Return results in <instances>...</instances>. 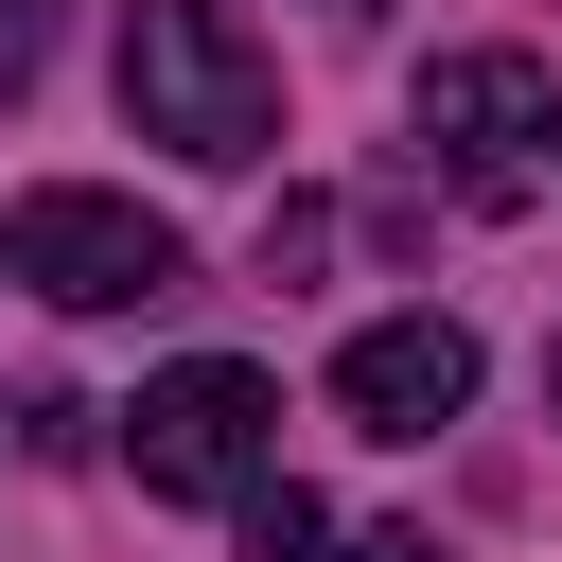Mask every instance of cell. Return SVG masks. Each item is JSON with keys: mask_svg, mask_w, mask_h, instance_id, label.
I'll return each instance as SVG.
<instances>
[{"mask_svg": "<svg viewBox=\"0 0 562 562\" xmlns=\"http://www.w3.org/2000/svg\"><path fill=\"white\" fill-rule=\"evenodd\" d=\"M123 123L176 140L193 176H246L281 140V70L228 0H123Z\"/></svg>", "mask_w": 562, "mask_h": 562, "instance_id": "6da1fadb", "label": "cell"}, {"mask_svg": "<svg viewBox=\"0 0 562 562\" xmlns=\"http://www.w3.org/2000/svg\"><path fill=\"white\" fill-rule=\"evenodd\" d=\"M422 140H439V193L527 211L544 158H562V88H544L527 53H439V70H422Z\"/></svg>", "mask_w": 562, "mask_h": 562, "instance_id": "7a4b0ae2", "label": "cell"}, {"mask_svg": "<svg viewBox=\"0 0 562 562\" xmlns=\"http://www.w3.org/2000/svg\"><path fill=\"white\" fill-rule=\"evenodd\" d=\"M18 281L53 299V316H140V299H176V228L140 211V193H88V176H53V193H18Z\"/></svg>", "mask_w": 562, "mask_h": 562, "instance_id": "3957f363", "label": "cell"}, {"mask_svg": "<svg viewBox=\"0 0 562 562\" xmlns=\"http://www.w3.org/2000/svg\"><path fill=\"white\" fill-rule=\"evenodd\" d=\"M263 457H281V386L246 351H193V369H158L123 404V474L140 492H246Z\"/></svg>", "mask_w": 562, "mask_h": 562, "instance_id": "277c9868", "label": "cell"}, {"mask_svg": "<svg viewBox=\"0 0 562 562\" xmlns=\"http://www.w3.org/2000/svg\"><path fill=\"white\" fill-rule=\"evenodd\" d=\"M334 404H351V439H439L474 404V334L457 316H369L334 351Z\"/></svg>", "mask_w": 562, "mask_h": 562, "instance_id": "5b68a950", "label": "cell"}, {"mask_svg": "<svg viewBox=\"0 0 562 562\" xmlns=\"http://www.w3.org/2000/svg\"><path fill=\"white\" fill-rule=\"evenodd\" d=\"M228 562H334V509H316L299 474H246V492H228Z\"/></svg>", "mask_w": 562, "mask_h": 562, "instance_id": "8992f818", "label": "cell"}, {"mask_svg": "<svg viewBox=\"0 0 562 562\" xmlns=\"http://www.w3.org/2000/svg\"><path fill=\"white\" fill-rule=\"evenodd\" d=\"M35 70H53V0H0V105H18Z\"/></svg>", "mask_w": 562, "mask_h": 562, "instance_id": "52a82bcc", "label": "cell"}, {"mask_svg": "<svg viewBox=\"0 0 562 562\" xmlns=\"http://www.w3.org/2000/svg\"><path fill=\"white\" fill-rule=\"evenodd\" d=\"M334 562H439V544H422V527H369V544H334Z\"/></svg>", "mask_w": 562, "mask_h": 562, "instance_id": "ba28073f", "label": "cell"}, {"mask_svg": "<svg viewBox=\"0 0 562 562\" xmlns=\"http://www.w3.org/2000/svg\"><path fill=\"white\" fill-rule=\"evenodd\" d=\"M351 18H369V0H351Z\"/></svg>", "mask_w": 562, "mask_h": 562, "instance_id": "9c48e42d", "label": "cell"}, {"mask_svg": "<svg viewBox=\"0 0 562 562\" xmlns=\"http://www.w3.org/2000/svg\"><path fill=\"white\" fill-rule=\"evenodd\" d=\"M544 386H562V369H544Z\"/></svg>", "mask_w": 562, "mask_h": 562, "instance_id": "30bf717a", "label": "cell"}]
</instances>
